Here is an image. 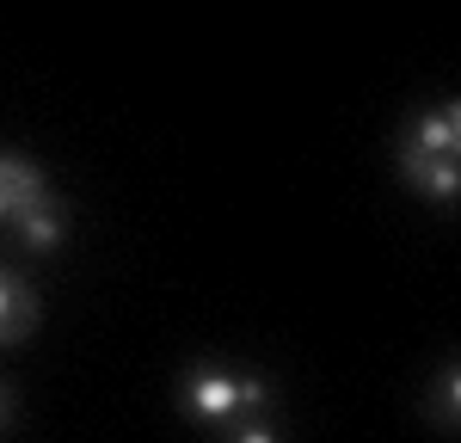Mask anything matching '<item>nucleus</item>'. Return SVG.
<instances>
[{"instance_id": "20e7f679", "label": "nucleus", "mask_w": 461, "mask_h": 443, "mask_svg": "<svg viewBox=\"0 0 461 443\" xmlns=\"http://www.w3.org/2000/svg\"><path fill=\"white\" fill-rule=\"evenodd\" d=\"M393 167H400V179L412 185L425 203H437V210H449L461 191V160H430V154H412V148L393 142Z\"/></svg>"}, {"instance_id": "423d86ee", "label": "nucleus", "mask_w": 461, "mask_h": 443, "mask_svg": "<svg viewBox=\"0 0 461 443\" xmlns=\"http://www.w3.org/2000/svg\"><path fill=\"white\" fill-rule=\"evenodd\" d=\"M43 191H56L50 173H43L37 160H25V154H6V148H0V222L13 216V210H25V203H37Z\"/></svg>"}, {"instance_id": "7ed1b4c3", "label": "nucleus", "mask_w": 461, "mask_h": 443, "mask_svg": "<svg viewBox=\"0 0 461 443\" xmlns=\"http://www.w3.org/2000/svg\"><path fill=\"white\" fill-rule=\"evenodd\" d=\"M400 148L430 154V160H456V154H461V105H456V99H443V105L412 111L406 130H400Z\"/></svg>"}, {"instance_id": "39448f33", "label": "nucleus", "mask_w": 461, "mask_h": 443, "mask_svg": "<svg viewBox=\"0 0 461 443\" xmlns=\"http://www.w3.org/2000/svg\"><path fill=\"white\" fill-rule=\"evenodd\" d=\"M37 321H43V302L37 290L13 271V265H0V345H19V339H32Z\"/></svg>"}, {"instance_id": "f03ea898", "label": "nucleus", "mask_w": 461, "mask_h": 443, "mask_svg": "<svg viewBox=\"0 0 461 443\" xmlns=\"http://www.w3.org/2000/svg\"><path fill=\"white\" fill-rule=\"evenodd\" d=\"M6 228H13V240H19V253L25 258H50L68 247V203L56 197V191H43L37 203H25V210H13L6 216Z\"/></svg>"}, {"instance_id": "0eeeda50", "label": "nucleus", "mask_w": 461, "mask_h": 443, "mask_svg": "<svg viewBox=\"0 0 461 443\" xmlns=\"http://www.w3.org/2000/svg\"><path fill=\"white\" fill-rule=\"evenodd\" d=\"M425 419H430V431L456 438V425H461V364H456V357H443V364H437V375H430Z\"/></svg>"}, {"instance_id": "1a4fd4ad", "label": "nucleus", "mask_w": 461, "mask_h": 443, "mask_svg": "<svg viewBox=\"0 0 461 443\" xmlns=\"http://www.w3.org/2000/svg\"><path fill=\"white\" fill-rule=\"evenodd\" d=\"M13 419H19V406H13V394L0 388V431H13Z\"/></svg>"}, {"instance_id": "f257e3e1", "label": "nucleus", "mask_w": 461, "mask_h": 443, "mask_svg": "<svg viewBox=\"0 0 461 443\" xmlns=\"http://www.w3.org/2000/svg\"><path fill=\"white\" fill-rule=\"evenodd\" d=\"M178 406L191 425H210V431H228L240 419V364L228 357H191L178 369Z\"/></svg>"}, {"instance_id": "6e6552de", "label": "nucleus", "mask_w": 461, "mask_h": 443, "mask_svg": "<svg viewBox=\"0 0 461 443\" xmlns=\"http://www.w3.org/2000/svg\"><path fill=\"white\" fill-rule=\"evenodd\" d=\"M228 443H284V425L277 419H240V425H228Z\"/></svg>"}]
</instances>
